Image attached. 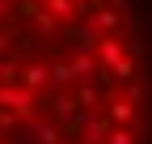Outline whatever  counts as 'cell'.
I'll use <instances>...</instances> for the list:
<instances>
[{
    "instance_id": "obj_1",
    "label": "cell",
    "mask_w": 152,
    "mask_h": 144,
    "mask_svg": "<svg viewBox=\"0 0 152 144\" xmlns=\"http://www.w3.org/2000/svg\"><path fill=\"white\" fill-rule=\"evenodd\" d=\"M0 144H152V0H0Z\"/></svg>"
}]
</instances>
